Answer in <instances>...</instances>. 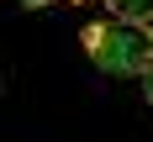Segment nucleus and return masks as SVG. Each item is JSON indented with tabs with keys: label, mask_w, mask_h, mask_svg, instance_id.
<instances>
[{
	"label": "nucleus",
	"mask_w": 153,
	"mask_h": 142,
	"mask_svg": "<svg viewBox=\"0 0 153 142\" xmlns=\"http://www.w3.org/2000/svg\"><path fill=\"white\" fill-rule=\"evenodd\" d=\"M143 100H148V110H153V68L143 74Z\"/></svg>",
	"instance_id": "obj_3"
},
{
	"label": "nucleus",
	"mask_w": 153,
	"mask_h": 142,
	"mask_svg": "<svg viewBox=\"0 0 153 142\" xmlns=\"http://www.w3.org/2000/svg\"><path fill=\"white\" fill-rule=\"evenodd\" d=\"M79 42L90 53V63L111 79H143L153 68V47H148V32L137 26H122V21H85Z\"/></svg>",
	"instance_id": "obj_1"
},
{
	"label": "nucleus",
	"mask_w": 153,
	"mask_h": 142,
	"mask_svg": "<svg viewBox=\"0 0 153 142\" xmlns=\"http://www.w3.org/2000/svg\"><path fill=\"white\" fill-rule=\"evenodd\" d=\"M148 47H153V26H148Z\"/></svg>",
	"instance_id": "obj_5"
},
{
	"label": "nucleus",
	"mask_w": 153,
	"mask_h": 142,
	"mask_svg": "<svg viewBox=\"0 0 153 142\" xmlns=\"http://www.w3.org/2000/svg\"><path fill=\"white\" fill-rule=\"evenodd\" d=\"M111 5V21L122 26H153V0H106Z\"/></svg>",
	"instance_id": "obj_2"
},
{
	"label": "nucleus",
	"mask_w": 153,
	"mask_h": 142,
	"mask_svg": "<svg viewBox=\"0 0 153 142\" xmlns=\"http://www.w3.org/2000/svg\"><path fill=\"white\" fill-rule=\"evenodd\" d=\"M21 5H32V11H42V5H53V0H21Z\"/></svg>",
	"instance_id": "obj_4"
}]
</instances>
